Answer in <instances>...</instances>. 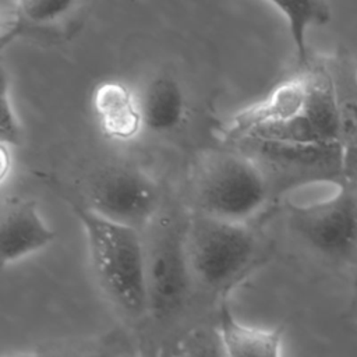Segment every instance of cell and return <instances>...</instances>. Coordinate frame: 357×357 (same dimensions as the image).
<instances>
[{"instance_id": "obj_1", "label": "cell", "mask_w": 357, "mask_h": 357, "mask_svg": "<svg viewBox=\"0 0 357 357\" xmlns=\"http://www.w3.org/2000/svg\"><path fill=\"white\" fill-rule=\"evenodd\" d=\"M42 177L79 220L95 276L109 301L128 318L148 314L146 248L141 231L95 213L81 195L67 191L56 177Z\"/></svg>"}, {"instance_id": "obj_2", "label": "cell", "mask_w": 357, "mask_h": 357, "mask_svg": "<svg viewBox=\"0 0 357 357\" xmlns=\"http://www.w3.org/2000/svg\"><path fill=\"white\" fill-rule=\"evenodd\" d=\"M272 194L261 165L244 153H215L195 178L197 211L208 216L247 225Z\"/></svg>"}, {"instance_id": "obj_3", "label": "cell", "mask_w": 357, "mask_h": 357, "mask_svg": "<svg viewBox=\"0 0 357 357\" xmlns=\"http://www.w3.org/2000/svg\"><path fill=\"white\" fill-rule=\"evenodd\" d=\"M185 248L194 280L211 290H227L252 266L258 238L248 225L195 211L185 226Z\"/></svg>"}, {"instance_id": "obj_4", "label": "cell", "mask_w": 357, "mask_h": 357, "mask_svg": "<svg viewBox=\"0 0 357 357\" xmlns=\"http://www.w3.org/2000/svg\"><path fill=\"white\" fill-rule=\"evenodd\" d=\"M290 230L314 252L339 264L357 262V190L342 184L328 199L286 205Z\"/></svg>"}, {"instance_id": "obj_5", "label": "cell", "mask_w": 357, "mask_h": 357, "mask_svg": "<svg viewBox=\"0 0 357 357\" xmlns=\"http://www.w3.org/2000/svg\"><path fill=\"white\" fill-rule=\"evenodd\" d=\"M262 162L271 190L279 194L304 185L329 183L336 187L343 183V153L340 142L293 144L265 139L243 141Z\"/></svg>"}, {"instance_id": "obj_6", "label": "cell", "mask_w": 357, "mask_h": 357, "mask_svg": "<svg viewBox=\"0 0 357 357\" xmlns=\"http://www.w3.org/2000/svg\"><path fill=\"white\" fill-rule=\"evenodd\" d=\"M82 198L102 218L142 233L158 213L160 190L141 169L116 167L96 178Z\"/></svg>"}, {"instance_id": "obj_7", "label": "cell", "mask_w": 357, "mask_h": 357, "mask_svg": "<svg viewBox=\"0 0 357 357\" xmlns=\"http://www.w3.org/2000/svg\"><path fill=\"white\" fill-rule=\"evenodd\" d=\"M148 312L166 318L185 303L194 280L187 248L185 229L160 227L146 245Z\"/></svg>"}, {"instance_id": "obj_8", "label": "cell", "mask_w": 357, "mask_h": 357, "mask_svg": "<svg viewBox=\"0 0 357 357\" xmlns=\"http://www.w3.org/2000/svg\"><path fill=\"white\" fill-rule=\"evenodd\" d=\"M312 57L308 66L297 68L262 99L230 116L220 128L225 138L245 141L271 128L296 120L305 109L312 82Z\"/></svg>"}, {"instance_id": "obj_9", "label": "cell", "mask_w": 357, "mask_h": 357, "mask_svg": "<svg viewBox=\"0 0 357 357\" xmlns=\"http://www.w3.org/2000/svg\"><path fill=\"white\" fill-rule=\"evenodd\" d=\"M56 231L45 222L33 199H11L0 219V259L6 268L53 243Z\"/></svg>"}, {"instance_id": "obj_10", "label": "cell", "mask_w": 357, "mask_h": 357, "mask_svg": "<svg viewBox=\"0 0 357 357\" xmlns=\"http://www.w3.org/2000/svg\"><path fill=\"white\" fill-rule=\"evenodd\" d=\"M91 105L100 131L110 139L131 141L144 128L139 95L123 81L99 82Z\"/></svg>"}, {"instance_id": "obj_11", "label": "cell", "mask_w": 357, "mask_h": 357, "mask_svg": "<svg viewBox=\"0 0 357 357\" xmlns=\"http://www.w3.org/2000/svg\"><path fill=\"white\" fill-rule=\"evenodd\" d=\"M215 332L225 357H284L282 328L247 324L233 314L226 300L219 305Z\"/></svg>"}, {"instance_id": "obj_12", "label": "cell", "mask_w": 357, "mask_h": 357, "mask_svg": "<svg viewBox=\"0 0 357 357\" xmlns=\"http://www.w3.org/2000/svg\"><path fill=\"white\" fill-rule=\"evenodd\" d=\"M139 100L144 128L152 132H170L185 119L187 102L184 89L169 74L152 78L139 95Z\"/></svg>"}, {"instance_id": "obj_13", "label": "cell", "mask_w": 357, "mask_h": 357, "mask_svg": "<svg viewBox=\"0 0 357 357\" xmlns=\"http://www.w3.org/2000/svg\"><path fill=\"white\" fill-rule=\"evenodd\" d=\"M336 103L340 142L354 144L357 138V61L347 47L325 57Z\"/></svg>"}, {"instance_id": "obj_14", "label": "cell", "mask_w": 357, "mask_h": 357, "mask_svg": "<svg viewBox=\"0 0 357 357\" xmlns=\"http://www.w3.org/2000/svg\"><path fill=\"white\" fill-rule=\"evenodd\" d=\"M278 13L284 18L290 38L294 46L297 68L308 66L311 61L307 35L314 26L326 25L332 18L331 6L325 1L304 0V1H271Z\"/></svg>"}, {"instance_id": "obj_15", "label": "cell", "mask_w": 357, "mask_h": 357, "mask_svg": "<svg viewBox=\"0 0 357 357\" xmlns=\"http://www.w3.org/2000/svg\"><path fill=\"white\" fill-rule=\"evenodd\" d=\"M0 145L14 148L22 142V123L14 107L10 84L6 71L1 73V93H0Z\"/></svg>"}, {"instance_id": "obj_16", "label": "cell", "mask_w": 357, "mask_h": 357, "mask_svg": "<svg viewBox=\"0 0 357 357\" xmlns=\"http://www.w3.org/2000/svg\"><path fill=\"white\" fill-rule=\"evenodd\" d=\"M183 357H225L216 332H197L183 347Z\"/></svg>"}, {"instance_id": "obj_17", "label": "cell", "mask_w": 357, "mask_h": 357, "mask_svg": "<svg viewBox=\"0 0 357 357\" xmlns=\"http://www.w3.org/2000/svg\"><path fill=\"white\" fill-rule=\"evenodd\" d=\"M357 190V145L344 146L343 183Z\"/></svg>"}, {"instance_id": "obj_18", "label": "cell", "mask_w": 357, "mask_h": 357, "mask_svg": "<svg viewBox=\"0 0 357 357\" xmlns=\"http://www.w3.org/2000/svg\"><path fill=\"white\" fill-rule=\"evenodd\" d=\"M11 149L13 148H8V146H4V145H0V155H1V183H4L7 180V176H8V172L11 170V165H13V160H11Z\"/></svg>"}, {"instance_id": "obj_19", "label": "cell", "mask_w": 357, "mask_h": 357, "mask_svg": "<svg viewBox=\"0 0 357 357\" xmlns=\"http://www.w3.org/2000/svg\"><path fill=\"white\" fill-rule=\"evenodd\" d=\"M1 357H40V356L33 350L20 349V350H11L8 353H4Z\"/></svg>"}, {"instance_id": "obj_20", "label": "cell", "mask_w": 357, "mask_h": 357, "mask_svg": "<svg viewBox=\"0 0 357 357\" xmlns=\"http://www.w3.org/2000/svg\"><path fill=\"white\" fill-rule=\"evenodd\" d=\"M82 357H114L113 354L107 353V351H93V353H89V354H85Z\"/></svg>"}, {"instance_id": "obj_21", "label": "cell", "mask_w": 357, "mask_h": 357, "mask_svg": "<svg viewBox=\"0 0 357 357\" xmlns=\"http://www.w3.org/2000/svg\"><path fill=\"white\" fill-rule=\"evenodd\" d=\"M351 145H357V138H356V141H354V144H351ZM349 146V145H347Z\"/></svg>"}]
</instances>
